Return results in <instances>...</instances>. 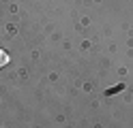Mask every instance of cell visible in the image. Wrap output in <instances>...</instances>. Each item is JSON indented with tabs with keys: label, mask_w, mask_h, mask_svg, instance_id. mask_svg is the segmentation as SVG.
<instances>
[{
	"label": "cell",
	"mask_w": 133,
	"mask_h": 128,
	"mask_svg": "<svg viewBox=\"0 0 133 128\" xmlns=\"http://www.w3.org/2000/svg\"><path fill=\"white\" fill-rule=\"evenodd\" d=\"M6 64H9V54H6L4 49H0V68L6 66Z\"/></svg>",
	"instance_id": "6da1fadb"
}]
</instances>
